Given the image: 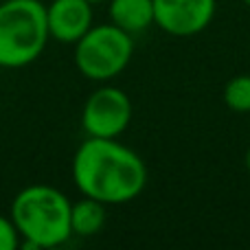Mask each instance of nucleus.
Masks as SVG:
<instances>
[{
	"label": "nucleus",
	"mask_w": 250,
	"mask_h": 250,
	"mask_svg": "<svg viewBox=\"0 0 250 250\" xmlns=\"http://www.w3.org/2000/svg\"><path fill=\"white\" fill-rule=\"evenodd\" d=\"M73 180L79 193L108 204H125L143 193L147 167L117 138L88 136L73 156Z\"/></svg>",
	"instance_id": "nucleus-1"
},
{
	"label": "nucleus",
	"mask_w": 250,
	"mask_h": 250,
	"mask_svg": "<svg viewBox=\"0 0 250 250\" xmlns=\"http://www.w3.org/2000/svg\"><path fill=\"white\" fill-rule=\"evenodd\" d=\"M70 202L51 185H31L18 191L9 217L20 233V246L42 250L57 248L73 237Z\"/></svg>",
	"instance_id": "nucleus-2"
},
{
	"label": "nucleus",
	"mask_w": 250,
	"mask_h": 250,
	"mask_svg": "<svg viewBox=\"0 0 250 250\" xmlns=\"http://www.w3.org/2000/svg\"><path fill=\"white\" fill-rule=\"evenodd\" d=\"M48 40L42 0L0 2V68H24L44 53Z\"/></svg>",
	"instance_id": "nucleus-3"
},
{
	"label": "nucleus",
	"mask_w": 250,
	"mask_h": 250,
	"mask_svg": "<svg viewBox=\"0 0 250 250\" xmlns=\"http://www.w3.org/2000/svg\"><path fill=\"white\" fill-rule=\"evenodd\" d=\"M134 53L132 35L117 24H92L75 42V66L90 82H110L127 68Z\"/></svg>",
	"instance_id": "nucleus-4"
},
{
	"label": "nucleus",
	"mask_w": 250,
	"mask_h": 250,
	"mask_svg": "<svg viewBox=\"0 0 250 250\" xmlns=\"http://www.w3.org/2000/svg\"><path fill=\"white\" fill-rule=\"evenodd\" d=\"M132 121V101L121 88L101 86L86 99L82 127L92 138H119Z\"/></svg>",
	"instance_id": "nucleus-5"
},
{
	"label": "nucleus",
	"mask_w": 250,
	"mask_h": 250,
	"mask_svg": "<svg viewBox=\"0 0 250 250\" xmlns=\"http://www.w3.org/2000/svg\"><path fill=\"white\" fill-rule=\"evenodd\" d=\"M217 0H154V24L169 35L189 38L211 24Z\"/></svg>",
	"instance_id": "nucleus-6"
},
{
	"label": "nucleus",
	"mask_w": 250,
	"mask_h": 250,
	"mask_svg": "<svg viewBox=\"0 0 250 250\" xmlns=\"http://www.w3.org/2000/svg\"><path fill=\"white\" fill-rule=\"evenodd\" d=\"M95 22L90 0H51L46 4V26L51 40L75 44Z\"/></svg>",
	"instance_id": "nucleus-7"
},
{
	"label": "nucleus",
	"mask_w": 250,
	"mask_h": 250,
	"mask_svg": "<svg viewBox=\"0 0 250 250\" xmlns=\"http://www.w3.org/2000/svg\"><path fill=\"white\" fill-rule=\"evenodd\" d=\"M110 22L134 35L154 24V0H110Z\"/></svg>",
	"instance_id": "nucleus-8"
},
{
	"label": "nucleus",
	"mask_w": 250,
	"mask_h": 250,
	"mask_svg": "<svg viewBox=\"0 0 250 250\" xmlns=\"http://www.w3.org/2000/svg\"><path fill=\"white\" fill-rule=\"evenodd\" d=\"M105 226V204L83 195L70 207V229L77 237H92Z\"/></svg>",
	"instance_id": "nucleus-9"
},
{
	"label": "nucleus",
	"mask_w": 250,
	"mask_h": 250,
	"mask_svg": "<svg viewBox=\"0 0 250 250\" xmlns=\"http://www.w3.org/2000/svg\"><path fill=\"white\" fill-rule=\"evenodd\" d=\"M224 104L239 114L250 112V75H237L224 88Z\"/></svg>",
	"instance_id": "nucleus-10"
},
{
	"label": "nucleus",
	"mask_w": 250,
	"mask_h": 250,
	"mask_svg": "<svg viewBox=\"0 0 250 250\" xmlns=\"http://www.w3.org/2000/svg\"><path fill=\"white\" fill-rule=\"evenodd\" d=\"M20 248V233L9 215L0 213V250H16Z\"/></svg>",
	"instance_id": "nucleus-11"
},
{
	"label": "nucleus",
	"mask_w": 250,
	"mask_h": 250,
	"mask_svg": "<svg viewBox=\"0 0 250 250\" xmlns=\"http://www.w3.org/2000/svg\"><path fill=\"white\" fill-rule=\"evenodd\" d=\"M246 169H248V171H250V149L246 151Z\"/></svg>",
	"instance_id": "nucleus-12"
},
{
	"label": "nucleus",
	"mask_w": 250,
	"mask_h": 250,
	"mask_svg": "<svg viewBox=\"0 0 250 250\" xmlns=\"http://www.w3.org/2000/svg\"><path fill=\"white\" fill-rule=\"evenodd\" d=\"M90 2H92V4H97V2H104V0H90Z\"/></svg>",
	"instance_id": "nucleus-13"
},
{
	"label": "nucleus",
	"mask_w": 250,
	"mask_h": 250,
	"mask_svg": "<svg viewBox=\"0 0 250 250\" xmlns=\"http://www.w3.org/2000/svg\"><path fill=\"white\" fill-rule=\"evenodd\" d=\"M244 2H246V4H250V0H244Z\"/></svg>",
	"instance_id": "nucleus-14"
}]
</instances>
